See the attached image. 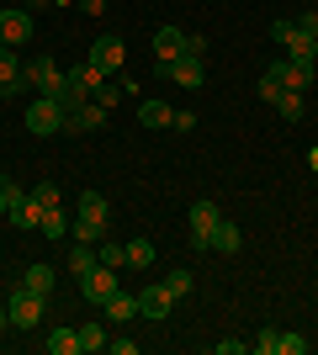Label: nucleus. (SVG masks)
Masks as SVG:
<instances>
[{"mask_svg":"<svg viewBox=\"0 0 318 355\" xmlns=\"http://www.w3.org/2000/svg\"><path fill=\"white\" fill-rule=\"evenodd\" d=\"M21 74H27L32 96H53V101H64V112H69V80H64V69L48 59V53H32V59L21 64Z\"/></svg>","mask_w":318,"mask_h":355,"instance_id":"obj_1","label":"nucleus"},{"mask_svg":"<svg viewBox=\"0 0 318 355\" xmlns=\"http://www.w3.org/2000/svg\"><path fill=\"white\" fill-rule=\"evenodd\" d=\"M6 318H11V329H37L43 324V292H32V286L21 282L6 297Z\"/></svg>","mask_w":318,"mask_h":355,"instance_id":"obj_2","label":"nucleus"},{"mask_svg":"<svg viewBox=\"0 0 318 355\" xmlns=\"http://www.w3.org/2000/svg\"><path fill=\"white\" fill-rule=\"evenodd\" d=\"M64 122H69V112H64V101H53V96H32V106H27V128L37 138H48V133H59Z\"/></svg>","mask_w":318,"mask_h":355,"instance_id":"obj_3","label":"nucleus"},{"mask_svg":"<svg viewBox=\"0 0 318 355\" xmlns=\"http://www.w3.org/2000/svg\"><path fill=\"white\" fill-rule=\"evenodd\" d=\"M218 223H223L218 202H197V207H191V250H207L212 234H218Z\"/></svg>","mask_w":318,"mask_h":355,"instance_id":"obj_4","label":"nucleus"},{"mask_svg":"<svg viewBox=\"0 0 318 355\" xmlns=\"http://www.w3.org/2000/svg\"><path fill=\"white\" fill-rule=\"evenodd\" d=\"M85 64H96L101 74H122V64H127L122 37H96V43H91V59H85Z\"/></svg>","mask_w":318,"mask_h":355,"instance_id":"obj_5","label":"nucleus"},{"mask_svg":"<svg viewBox=\"0 0 318 355\" xmlns=\"http://www.w3.org/2000/svg\"><path fill=\"white\" fill-rule=\"evenodd\" d=\"M64 80H69V112H75L80 101H91V96H96V85H101L106 74L96 69V64H75V69L64 74Z\"/></svg>","mask_w":318,"mask_h":355,"instance_id":"obj_6","label":"nucleus"},{"mask_svg":"<svg viewBox=\"0 0 318 355\" xmlns=\"http://www.w3.org/2000/svg\"><path fill=\"white\" fill-rule=\"evenodd\" d=\"M32 43V16L27 11H0V48Z\"/></svg>","mask_w":318,"mask_h":355,"instance_id":"obj_7","label":"nucleus"},{"mask_svg":"<svg viewBox=\"0 0 318 355\" xmlns=\"http://www.w3.org/2000/svg\"><path fill=\"white\" fill-rule=\"evenodd\" d=\"M112 292H117V270L112 266H96L91 276H80V297H85V302H106Z\"/></svg>","mask_w":318,"mask_h":355,"instance_id":"obj_8","label":"nucleus"},{"mask_svg":"<svg viewBox=\"0 0 318 355\" xmlns=\"http://www.w3.org/2000/svg\"><path fill=\"white\" fill-rule=\"evenodd\" d=\"M21 64L27 59H16V48H0V96H21V90H27Z\"/></svg>","mask_w":318,"mask_h":355,"instance_id":"obj_9","label":"nucleus"},{"mask_svg":"<svg viewBox=\"0 0 318 355\" xmlns=\"http://www.w3.org/2000/svg\"><path fill=\"white\" fill-rule=\"evenodd\" d=\"M170 308H175V297H170V286H165V282H159V286H143V292H138V318H154V324H159Z\"/></svg>","mask_w":318,"mask_h":355,"instance_id":"obj_10","label":"nucleus"},{"mask_svg":"<svg viewBox=\"0 0 318 355\" xmlns=\"http://www.w3.org/2000/svg\"><path fill=\"white\" fill-rule=\"evenodd\" d=\"M181 53H186V32L181 27H159V32H154V64H159V69L175 64Z\"/></svg>","mask_w":318,"mask_h":355,"instance_id":"obj_11","label":"nucleus"},{"mask_svg":"<svg viewBox=\"0 0 318 355\" xmlns=\"http://www.w3.org/2000/svg\"><path fill=\"white\" fill-rule=\"evenodd\" d=\"M159 74H170V80H175L181 90H202V59H186V53H181V59L165 64Z\"/></svg>","mask_w":318,"mask_h":355,"instance_id":"obj_12","label":"nucleus"},{"mask_svg":"<svg viewBox=\"0 0 318 355\" xmlns=\"http://www.w3.org/2000/svg\"><path fill=\"white\" fill-rule=\"evenodd\" d=\"M101 122H106V106H101V101H80L75 112H69V122H64V128H75V133H96Z\"/></svg>","mask_w":318,"mask_h":355,"instance_id":"obj_13","label":"nucleus"},{"mask_svg":"<svg viewBox=\"0 0 318 355\" xmlns=\"http://www.w3.org/2000/svg\"><path fill=\"white\" fill-rule=\"evenodd\" d=\"M287 59H297V64H313V59H318V32H308V27H292V37H287Z\"/></svg>","mask_w":318,"mask_h":355,"instance_id":"obj_14","label":"nucleus"},{"mask_svg":"<svg viewBox=\"0 0 318 355\" xmlns=\"http://www.w3.org/2000/svg\"><path fill=\"white\" fill-rule=\"evenodd\" d=\"M276 74H281V90H297V96H303V90L313 85V64H297V59L276 64Z\"/></svg>","mask_w":318,"mask_h":355,"instance_id":"obj_15","label":"nucleus"},{"mask_svg":"<svg viewBox=\"0 0 318 355\" xmlns=\"http://www.w3.org/2000/svg\"><path fill=\"white\" fill-rule=\"evenodd\" d=\"M101 313H106V324H127V318H138V297L112 292V297L101 302Z\"/></svg>","mask_w":318,"mask_h":355,"instance_id":"obj_16","label":"nucleus"},{"mask_svg":"<svg viewBox=\"0 0 318 355\" xmlns=\"http://www.w3.org/2000/svg\"><path fill=\"white\" fill-rule=\"evenodd\" d=\"M37 234H43V239H69V212H64V207H43Z\"/></svg>","mask_w":318,"mask_h":355,"instance_id":"obj_17","label":"nucleus"},{"mask_svg":"<svg viewBox=\"0 0 318 355\" xmlns=\"http://www.w3.org/2000/svg\"><path fill=\"white\" fill-rule=\"evenodd\" d=\"M170 117H175V106H165V101H138V122H143V128H170Z\"/></svg>","mask_w":318,"mask_h":355,"instance_id":"obj_18","label":"nucleus"},{"mask_svg":"<svg viewBox=\"0 0 318 355\" xmlns=\"http://www.w3.org/2000/svg\"><path fill=\"white\" fill-rule=\"evenodd\" d=\"M75 218H80V223H101V228H106V196H101V191H85Z\"/></svg>","mask_w":318,"mask_h":355,"instance_id":"obj_19","label":"nucleus"},{"mask_svg":"<svg viewBox=\"0 0 318 355\" xmlns=\"http://www.w3.org/2000/svg\"><path fill=\"white\" fill-rule=\"evenodd\" d=\"M239 244H244V234H239V228H233V223H218V234H212V244H207V250H218V254H233V250H239Z\"/></svg>","mask_w":318,"mask_h":355,"instance_id":"obj_20","label":"nucleus"},{"mask_svg":"<svg viewBox=\"0 0 318 355\" xmlns=\"http://www.w3.org/2000/svg\"><path fill=\"white\" fill-rule=\"evenodd\" d=\"M96 266H101V260L91 254V244H80V239H75V254H69V276L80 282V276H91Z\"/></svg>","mask_w":318,"mask_h":355,"instance_id":"obj_21","label":"nucleus"},{"mask_svg":"<svg viewBox=\"0 0 318 355\" xmlns=\"http://www.w3.org/2000/svg\"><path fill=\"white\" fill-rule=\"evenodd\" d=\"M48 350L53 355H80V329H53V334H48Z\"/></svg>","mask_w":318,"mask_h":355,"instance_id":"obj_22","label":"nucleus"},{"mask_svg":"<svg viewBox=\"0 0 318 355\" xmlns=\"http://www.w3.org/2000/svg\"><path fill=\"white\" fill-rule=\"evenodd\" d=\"M165 286H170V297H186L191 286H197V276H191L186 266H170V270H165Z\"/></svg>","mask_w":318,"mask_h":355,"instance_id":"obj_23","label":"nucleus"},{"mask_svg":"<svg viewBox=\"0 0 318 355\" xmlns=\"http://www.w3.org/2000/svg\"><path fill=\"white\" fill-rule=\"evenodd\" d=\"M276 112H281V122H303V96H297V90H281V96H276Z\"/></svg>","mask_w":318,"mask_h":355,"instance_id":"obj_24","label":"nucleus"},{"mask_svg":"<svg viewBox=\"0 0 318 355\" xmlns=\"http://www.w3.org/2000/svg\"><path fill=\"white\" fill-rule=\"evenodd\" d=\"M85 350H106V324H80V355Z\"/></svg>","mask_w":318,"mask_h":355,"instance_id":"obj_25","label":"nucleus"},{"mask_svg":"<svg viewBox=\"0 0 318 355\" xmlns=\"http://www.w3.org/2000/svg\"><path fill=\"white\" fill-rule=\"evenodd\" d=\"M21 282H27L32 292H43V297H48V292H53V266H32L27 276H21Z\"/></svg>","mask_w":318,"mask_h":355,"instance_id":"obj_26","label":"nucleus"},{"mask_svg":"<svg viewBox=\"0 0 318 355\" xmlns=\"http://www.w3.org/2000/svg\"><path fill=\"white\" fill-rule=\"evenodd\" d=\"M11 223H16V228H37V223H43V207H37V202L27 196V202H21V207L11 212Z\"/></svg>","mask_w":318,"mask_h":355,"instance_id":"obj_27","label":"nucleus"},{"mask_svg":"<svg viewBox=\"0 0 318 355\" xmlns=\"http://www.w3.org/2000/svg\"><path fill=\"white\" fill-rule=\"evenodd\" d=\"M32 202H37V207H59V202H64L59 180H37V186H32Z\"/></svg>","mask_w":318,"mask_h":355,"instance_id":"obj_28","label":"nucleus"},{"mask_svg":"<svg viewBox=\"0 0 318 355\" xmlns=\"http://www.w3.org/2000/svg\"><path fill=\"white\" fill-rule=\"evenodd\" d=\"M127 250V266H154V244L149 239H133V244H122Z\"/></svg>","mask_w":318,"mask_h":355,"instance_id":"obj_29","label":"nucleus"},{"mask_svg":"<svg viewBox=\"0 0 318 355\" xmlns=\"http://www.w3.org/2000/svg\"><path fill=\"white\" fill-rule=\"evenodd\" d=\"M276 96H281V74H276V64L265 74H260V101H271L276 106Z\"/></svg>","mask_w":318,"mask_h":355,"instance_id":"obj_30","label":"nucleus"},{"mask_svg":"<svg viewBox=\"0 0 318 355\" xmlns=\"http://www.w3.org/2000/svg\"><path fill=\"white\" fill-rule=\"evenodd\" d=\"M255 350L260 355H281V329H260V334H255Z\"/></svg>","mask_w":318,"mask_h":355,"instance_id":"obj_31","label":"nucleus"},{"mask_svg":"<svg viewBox=\"0 0 318 355\" xmlns=\"http://www.w3.org/2000/svg\"><path fill=\"white\" fill-rule=\"evenodd\" d=\"M0 196H6V212H16V207H21V202H27L32 191H21V186H16V180L6 175V186H0Z\"/></svg>","mask_w":318,"mask_h":355,"instance_id":"obj_32","label":"nucleus"},{"mask_svg":"<svg viewBox=\"0 0 318 355\" xmlns=\"http://www.w3.org/2000/svg\"><path fill=\"white\" fill-rule=\"evenodd\" d=\"M96 260H101V266H112V270H122V266H127V250H117V244H101V250H96Z\"/></svg>","mask_w":318,"mask_h":355,"instance_id":"obj_33","label":"nucleus"},{"mask_svg":"<svg viewBox=\"0 0 318 355\" xmlns=\"http://www.w3.org/2000/svg\"><path fill=\"white\" fill-rule=\"evenodd\" d=\"M75 239L80 244H96V239H101V223H80L75 218Z\"/></svg>","mask_w":318,"mask_h":355,"instance_id":"obj_34","label":"nucleus"},{"mask_svg":"<svg viewBox=\"0 0 318 355\" xmlns=\"http://www.w3.org/2000/svg\"><path fill=\"white\" fill-rule=\"evenodd\" d=\"M281 355H308V340L303 334H281Z\"/></svg>","mask_w":318,"mask_h":355,"instance_id":"obj_35","label":"nucleus"},{"mask_svg":"<svg viewBox=\"0 0 318 355\" xmlns=\"http://www.w3.org/2000/svg\"><path fill=\"white\" fill-rule=\"evenodd\" d=\"M191 128H197V112H175L170 117V133H191Z\"/></svg>","mask_w":318,"mask_h":355,"instance_id":"obj_36","label":"nucleus"},{"mask_svg":"<svg viewBox=\"0 0 318 355\" xmlns=\"http://www.w3.org/2000/svg\"><path fill=\"white\" fill-rule=\"evenodd\" d=\"M186 59H207V37H186Z\"/></svg>","mask_w":318,"mask_h":355,"instance_id":"obj_37","label":"nucleus"},{"mask_svg":"<svg viewBox=\"0 0 318 355\" xmlns=\"http://www.w3.org/2000/svg\"><path fill=\"white\" fill-rule=\"evenodd\" d=\"M106 350H117V355H133V350H138V340H122V334H117V340H106Z\"/></svg>","mask_w":318,"mask_h":355,"instance_id":"obj_38","label":"nucleus"},{"mask_svg":"<svg viewBox=\"0 0 318 355\" xmlns=\"http://www.w3.org/2000/svg\"><path fill=\"white\" fill-rule=\"evenodd\" d=\"M80 6H85V16H101L106 11V0H80Z\"/></svg>","mask_w":318,"mask_h":355,"instance_id":"obj_39","label":"nucleus"},{"mask_svg":"<svg viewBox=\"0 0 318 355\" xmlns=\"http://www.w3.org/2000/svg\"><path fill=\"white\" fill-rule=\"evenodd\" d=\"M6 324H11V318H6V302H0V329H6Z\"/></svg>","mask_w":318,"mask_h":355,"instance_id":"obj_40","label":"nucleus"},{"mask_svg":"<svg viewBox=\"0 0 318 355\" xmlns=\"http://www.w3.org/2000/svg\"><path fill=\"white\" fill-rule=\"evenodd\" d=\"M308 164H313V170H318V148H313V154H308Z\"/></svg>","mask_w":318,"mask_h":355,"instance_id":"obj_41","label":"nucleus"},{"mask_svg":"<svg viewBox=\"0 0 318 355\" xmlns=\"http://www.w3.org/2000/svg\"><path fill=\"white\" fill-rule=\"evenodd\" d=\"M0 218H11V212H6V196H0Z\"/></svg>","mask_w":318,"mask_h":355,"instance_id":"obj_42","label":"nucleus"},{"mask_svg":"<svg viewBox=\"0 0 318 355\" xmlns=\"http://www.w3.org/2000/svg\"><path fill=\"white\" fill-rule=\"evenodd\" d=\"M0 186H6V170H0Z\"/></svg>","mask_w":318,"mask_h":355,"instance_id":"obj_43","label":"nucleus"},{"mask_svg":"<svg viewBox=\"0 0 318 355\" xmlns=\"http://www.w3.org/2000/svg\"><path fill=\"white\" fill-rule=\"evenodd\" d=\"M27 6H37V0H27Z\"/></svg>","mask_w":318,"mask_h":355,"instance_id":"obj_44","label":"nucleus"}]
</instances>
